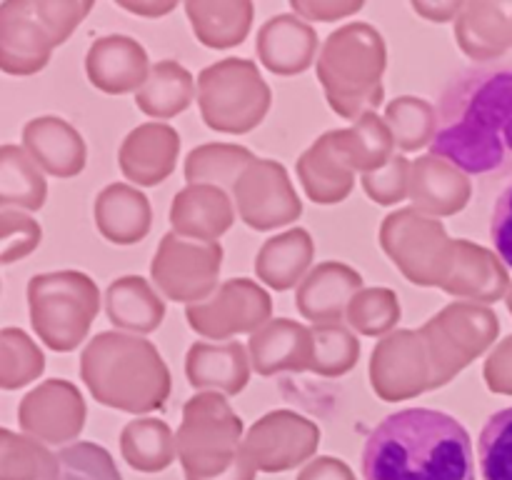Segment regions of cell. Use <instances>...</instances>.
Segmentation results:
<instances>
[{"label":"cell","instance_id":"cell-1","mask_svg":"<svg viewBox=\"0 0 512 480\" xmlns=\"http://www.w3.org/2000/svg\"><path fill=\"white\" fill-rule=\"evenodd\" d=\"M433 155L470 175L512 160V70H478L453 80L438 110Z\"/></svg>","mask_w":512,"mask_h":480},{"label":"cell","instance_id":"cell-2","mask_svg":"<svg viewBox=\"0 0 512 480\" xmlns=\"http://www.w3.org/2000/svg\"><path fill=\"white\" fill-rule=\"evenodd\" d=\"M365 480H475L473 440L453 415L405 408L380 420L363 448Z\"/></svg>","mask_w":512,"mask_h":480},{"label":"cell","instance_id":"cell-3","mask_svg":"<svg viewBox=\"0 0 512 480\" xmlns=\"http://www.w3.org/2000/svg\"><path fill=\"white\" fill-rule=\"evenodd\" d=\"M80 378L100 405L123 413H153L170 395V370L158 348L120 330L88 340L80 355Z\"/></svg>","mask_w":512,"mask_h":480},{"label":"cell","instance_id":"cell-4","mask_svg":"<svg viewBox=\"0 0 512 480\" xmlns=\"http://www.w3.org/2000/svg\"><path fill=\"white\" fill-rule=\"evenodd\" d=\"M385 65V38L373 25L348 23L333 30L318 58V80L330 108L353 123L375 113L385 98Z\"/></svg>","mask_w":512,"mask_h":480},{"label":"cell","instance_id":"cell-5","mask_svg":"<svg viewBox=\"0 0 512 480\" xmlns=\"http://www.w3.org/2000/svg\"><path fill=\"white\" fill-rule=\"evenodd\" d=\"M93 10L90 0H5L0 5V68L35 75Z\"/></svg>","mask_w":512,"mask_h":480},{"label":"cell","instance_id":"cell-6","mask_svg":"<svg viewBox=\"0 0 512 480\" xmlns=\"http://www.w3.org/2000/svg\"><path fill=\"white\" fill-rule=\"evenodd\" d=\"M28 310L35 335L55 353H70L98 315L100 290L80 270L38 273L28 283Z\"/></svg>","mask_w":512,"mask_h":480},{"label":"cell","instance_id":"cell-7","mask_svg":"<svg viewBox=\"0 0 512 480\" xmlns=\"http://www.w3.org/2000/svg\"><path fill=\"white\" fill-rule=\"evenodd\" d=\"M243 420L230 408L225 395L195 393L185 403L183 420L175 433L178 458L188 480H215L228 473L240 458Z\"/></svg>","mask_w":512,"mask_h":480},{"label":"cell","instance_id":"cell-8","mask_svg":"<svg viewBox=\"0 0 512 480\" xmlns=\"http://www.w3.org/2000/svg\"><path fill=\"white\" fill-rule=\"evenodd\" d=\"M270 100V85L253 60H218L198 78L200 115L218 133L243 135L255 130L268 115Z\"/></svg>","mask_w":512,"mask_h":480},{"label":"cell","instance_id":"cell-9","mask_svg":"<svg viewBox=\"0 0 512 480\" xmlns=\"http://www.w3.org/2000/svg\"><path fill=\"white\" fill-rule=\"evenodd\" d=\"M498 315L480 303L458 300L420 328L425 350H428L430 370H433V390L448 385L460 370L468 368L480 353L498 338Z\"/></svg>","mask_w":512,"mask_h":480},{"label":"cell","instance_id":"cell-10","mask_svg":"<svg viewBox=\"0 0 512 480\" xmlns=\"http://www.w3.org/2000/svg\"><path fill=\"white\" fill-rule=\"evenodd\" d=\"M380 245L395 268L423 288H440L453 268L455 240L448 238L440 220L418 208L390 213L380 228Z\"/></svg>","mask_w":512,"mask_h":480},{"label":"cell","instance_id":"cell-11","mask_svg":"<svg viewBox=\"0 0 512 480\" xmlns=\"http://www.w3.org/2000/svg\"><path fill=\"white\" fill-rule=\"evenodd\" d=\"M223 245L190 240L178 233H165L150 275L160 293L175 303H203L218 290V275L223 268Z\"/></svg>","mask_w":512,"mask_h":480},{"label":"cell","instance_id":"cell-12","mask_svg":"<svg viewBox=\"0 0 512 480\" xmlns=\"http://www.w3.org/2000/svg\"><path fill=\"white\" fill-rule=\"evenodd\" d=\"M273 300L250 278H230L203 303L185 308L190 328L210 340H228L240 333H258L270 323Z\"/></svg>","mask_w":512,"mask_h":480},{"label":"cell","instance_id":"cell-13","mask_svg":"<svg viewBox=\"0 0 512 480\" xmlns=\"http://www.w3.org/2000/svg\"><path fill=\"white\" fill-rule=\"evenodd\" d=\"M235 210L253 230H273L303 215V203L278 160L255 158L233 188Z\"/></svg>","mask_w":512,"mask_h":480},{"label":"cell","instance_id":"cell-14","mask_svg":"<svg viewBox=\"0 0 512 480\" xmlns=\"http://www.w3.org/2000/svg\"><path fill=\"white\" fill-rule=\"evenodd\" d=\"M370 383L380 400L388 403L433 390V370L420 330H398L375 345L370 358Z\"/></svg>","mask_w":512,"mask_h":480},{"label":"cell","instance_id":"cell-15","mask_svg":"<svg viewBox=\"0 0 512 480\" xmlns=\"http://www.w3.org/2000/svg\"><path fill=\"white\" fill-rule=\"evenodd\" d=\"M318 443L320 428L313 420L293 410H273L248 430L243 450L263 473H283L305 463Z\"/></svg>","mask_w":512,"mask_h":480},{"label":"cell","instance_id":"cell-16","mask_svg":"<svg viewBox=\"0 0 512 480\" xmlns=\"http://www.w3.org/2000/svg\"><path fill=\"white\" fill-rule=\"evenodd\" d=\"M85 400L73 383L50 378L30 390L18 405V423L30 438L60 445L75 440L85 428Z\"/></svg>","mask_w":512,"mask_h":480},{"label":"cell","instance_id":"cell-17","mask_svg":"<svg viewBox=\"0 0 512 480\" xmlns=\"http://www.w3.org/2000/svg\"><path fill=\"white\" fill-rule=\"evenodd\" d=\"M298 178L305 195L318 205L343 203L355 185V168L343 143V130L320 135L298 158Z\"/></svg>","mask_w":512,"mask_h":480},{"label":"cell","instance_id":"cell-18","mask_svg":"<svg viewBox=\"0 0 512 480\" xmlns=\"http://www.w3.org/2000/svg\"><path fill=\"white\" fill-rule=\"evenodd\" d=\"M148 53L128 35H105L90 45L85 55V73L93 88L108 95L138 93L150 78Z\"/></svg>","mask_w":512,"mask_h":480},{"label":"cell","instance_id":"cell-19","mask_svg":"<svg viewBox=\"0 0 512 480\" xmlns=\"http://www.w3.org/2000/svg\"><path fill=\"white\" fill-rule=\"evenodd\" d=\"M363 290V275L338 260L315 265L308 278L298 285L295 308L313 325L340 323L348 315L350 303Z\"/></svg>","mask_w":512,"mask_h":480},{"label":"cell","instance_id":"cell-20","mask_svg":"<svg viewBox=\"0 0 512 480\" xmlns=\"http://www.w3.org/2000/svg\"><path fill=\"white\" fill-rule=\"evenodd\" d=\"M180 155V135L168 123H143L125 135L118 150L120 173L135 185L163 183L175 170Z\"/></svg>","mask_w":512,"mask_h":480},{"label":"cell","instance_id":"cell-21","mask_svg":"<svg viewBox=\"0 0 512 480\" xmlns=\"http://www.w3.org/2000/svg\"><path fill=\"white\" fill-rule=\"evenodd\" d=\"M250 353L238 340L190 345L185 355V375L198 393L240 395L250 380Z\"/></svg>","mask_w":512,"mask_h":480},{"label":"cell","instance_id":"cell-22","mask_svg":"<svg viewBox=\"0 0 512 480\" xmlns=\"http://www.w3.org/2000/svg\"><path fill=\"white\" fill-rule=\"evenodd\" d=\"M23 148L43 168V173L53 178H73L83 173L88 160L83 135L58 115L28 120L23 128Z\"/></svg>","mask_w":512,"mask_h":480},{"label":"cell","instance_id":"cell-23","mask_svg":"<svg viewBox=\"0 0 512 480\" xmlns=\"http://www.w3.org/2000/svg\"><path fill=\"white\" fill-rule=\"evenodd\" d=\"M233 220V200L228 190L218 185H188L175 193L173 205H170L173 233L190 240L218 243L220 235L230 230Z\"/></svg>","mask_w":512,"mask_h":480},{"label":"cell","instance_id":"cell-24","mask_svg":"<svg viewBox=\"0 0 512 480\" xmlns=\"http://www.w3.org/2000/svg\"><path fill=\"white\" fill-rule=\"evenodd\" d=\"M248 353L253 370L263 378H270L280 370L303 373L313 363V333L298 320H270L258 333L250 335Z\"/></svg>","mask_w":512,"mask_h":480},{"label":"cell","instance_id":"cell-25","mask_svg":"<svg viewBox=\"0 0 512 480\" xmlns=\"http://www.w3.org/2000/svg\"><path fill=\"white\" fill-rule=\"evenodd\" d=\"M258 58L270 73L275 75H298L310 68L318 53V35L313 25L305 23L303 18L290 13L273 15L268 23L260 28Z\"/></svg>","mask_w":512,"mask_h":480},{"label":"cell","instance_id":"cell-26","mask_svg":"<svg viewBox=\"0 0 512 480\" xmlns=\"http://www.w3.org/2000/svg\"><path fill=\"white\" fill-rule=\"evenodd\" d=\"M470 193H473V188H470L468 173L455 168L450 160L430 153L413 163L410 200L420 213L448 218V215L460 213L468 205Z\"/></svg>","mask_w":512,"mask_h":480},{"label":"cell","instance_id":"cell-27","mask_svg":"<svg viewBox=\"0 0 512 480\" xmlns=\"http://www.w3.org/2000/svg\"><path fill=\"white\" fill-rule=\"evenodd\" d=\"M508 283V270L500 265L498 255L490 253L483 245L460 238L455 240L453 268H450L448 280L440 285V290L460 300L493 303L508 290Z\"/></svg>","mask_w":512,"mask_h":480},{"label":"cell","instance_id":"cell-28","mask_svg":"<svg viewBox=\"0 0 512 480\" xmlns=\"http://www.w3.org/2000/svg\"><path fill=\"white\" fill-rule=\"evenodd\" d=\"M93 215L98 233L115 245L140 243L153 225L150 200L128 183H113L100 190Z\"/></svg>","mask_w":512,"mask_h":480},{"label":"cell","instance_id":"cell-29","mask_svg":"<svg viewBox=\"0 0 512 480\" xmlns=\"http://www.w3.org/2000/svg\"><path fill=\"white\" fill-rule=\"evenodd\" d=\"M455 38L473 60H493L512 48V3L468 0L455 20Z\"/></svg>","mask_w":512,"mask_h":480},{"label":"cell","instance_id":"cell-30","mask_svg":"<svg viewBox=\"0 0 512 480\" xmlns=\"http://www.w3.org/2000/svg\"><path fill=\"white\" fill-rule=\"evenodd\" d=\"M315 245L305 228L285 230L268 238L255 255V273L273 290H290L308 278Z\"/></svg>","mask_w":512,"mask_h":480},{"label":"cell","instance_id":"cell-31","mask_svg":"<svg viewBox=\"0 0 512 480\" xmlns=\"http://www.w3.org/2000/svg\"><path fill=\"white\" fill-rule=\"evenodd\" d=\"M105 313L115 328L148 335L163 323L165 303L148 280L140 275H123L105 290Z\"/></svg>","mask_w":512,"mask_h":480},{"label":"cell","instance_id":"cell-32","mask_svg":"<svg viewBox=\"0 0 512 480\" xmlns=\"http://www.w3.org/2000/svg\"><path fill=\"white\" fill-rule=\"evenodd\" d=\"M185 13L200 43L223 50L243 43L255 8L250 0H188Z\"/></svg>","mask_w":512,"mask_h":480},{"label":"cell","instance_id":"cell-33","mask_svg":"<svg viewBox=\"0 0 512 480\" xmlns=\"http://www.w3.org/2000/svg\"><path fill=\"white\" fill-rule=\"evenodd\" d=\"M198 95L195 80L188 70L175 60H160L150 70V78L135 93V105L155 120H170L188 110Z\"/></svg>","mask_w":512,"mask_h":480},{"label":"cell","instance_id":"cell-34","mask_svg":"<svg viewBox=\"0 0 512 480\" xmlns=\"http://www.w3.org/2000/svg\"><path fill=\"white\" fill-rule=\"evenodd\" d=\"M48 198L43 168L20 145L0 148V205L18 210H40Z\"/></svg>","mask_w":512,"mask_h":480},{"label":"cell","instance_id":"cell-35","mask_svg":"<svg viewBox=\"0 0 512 480\" xmlns=\"http://www.w3.org/2000/svg\"><path fill=\"white\" fill-rule=\"evenodd\" d=\"M120 450L130 468L140 473H160L178 455L173 430L160 418L130 420L120 433Z\"/></svg>","mask_w":512,"mask_h":480},{"label":"cell","instance_id":"cell-36","mask_svg":"<svg viewBox=\"0 0 512 480\" xmlns=\"http://www.w3.org/2000/svg\"><path fill=\"white\" fill-rule=\"evenodd\" d=\"M255 160L243 145L230 143H205L190 150L185 158V180L188 185H218V188H235L243 170Z\"/></svg>","mask_w":512,"mask_h":480},{"label":"cell","instance_id":"cell-37","mask_svg":"<svg viewBox=\"0 0 512 480\" xmlns=\"http://www.w3.org/2000/svg\"><path fill=\"white\" fill-rule=\"evenodd\" d=\"M58 455L35 438L0 433V480H58Z\"/></svg>","mask_w":512,"mask_h":480},{"label":"cell","instance_id":"cell-38","mask_svg":"<svg viewBox=\"0 0 512 480\" xmlns=\"http://www.w3.org/2000/svg\"><path fill=\"white\" fill-rule=\"evenodd\" d=\"M385 123L393 133L395 145L403 153H415L425 145H433L435 133H438V110L428 100L403 95L388 103Z\"/></svg>","mask_w":512,"mask_h":480},{"label":"cell","instance_id":"cell-39","mask_svg":"<svg viewBox=\"0 0 512 480\" xmlns=\"http://www.w3.org/2000/svg\"><path fill=\"white\" fill-rule=\"evenodd\" d=\"M343 143L348 148L350 163L355 173H375L383 165L390 163L395 148V138L390 133L385 118L378 113H368L360 120H355L350 128H343Z\"/></svg>","mask_w":512,"mask_h":480},{"label":"cell","instance_id":"cell-40","mask_svg":"<svg viewBox=\"0 0 512 480\" xmlns=\"http://www.w3.org/2000/svg\"><path fill=\"white\" fill-rule=\"evenodd\" d=\"M313 363L310 370L323 378L350 373L360 360V340L343 323L313 325Z\"/></svg>","mask_w":512,"mask_h":480},{"label":"cell","instance_id":"cell-41","mask_svg":"<svg viewBox=\"0 0 512 480\" xmlns=\"http://www.w3.org/2000/svg\"><path fill=\"white\" fill-rule=\"evenodd\" d=\"M45 370V355L38 345L18 328L0 333V388L15 390L33 383Z\"/></svg>","mask_w":512,"mask_h":480},{"label":"cell","instance_id":"cell-42","mask_svg":"<svg viewBox=\"0 0 512 480\" xmlns=\"http://www.w3.org/2000/svg\"><path fill=\"white\" fill-rule=\"evenodd\" d=\"M400 315H403V310H400V300L395 290L363 288L350 303L345 320L360 335L380 338V335L390 333L398 325Z\"/></svg>","mask_w":512,"mask_h":480},{"label":"cell","instance_id":"cell-43","mask_svg":"<svg viewBox=\"0 0 512 480\" xmlns=\"http://www.w3.org/2000/svg\"><path fill=\"white\" fill-rule=\"evenodd\" d=\"M478 450L483 480H512V408L490 415Z\"/></svg>","mask_w":512,"mask_h":480},{"label":"cell","instance_id":"cell-44","mask_svg":"<svg viewBox=\"0 0 512 480\" xmlns=\"http://www.w3.org/2000/svg\"><path fill=\"white\" fill-rule=\"evenodd\" d=\"M58 480H123L113 455L95 443H70L58 453Z\"/></svg>","mask_w":512,"mask_h":480},{"label":"cell","instance_id":"cell-45","mask_svg":"<svg viewBox=\"0 0 512 480\" xmlns=\"http://www.w3.org/2000/svg\"><path fill=\"white\" fill-rule=\"evenodd\" d=\"M43 240V230L30 215L5 208L0 213V263L10 265L33 253Z\"/></svg>","mask_w":512,"mask_h":480},{"label":"cell","instance_id":"cell-46","mask_svg":"<svg viewBox=\"0 0 512 480\" xmlns=\"http://www.w3.org/2000/svg\"><path fill=\"white\" fill-rule=\"evenodd\" d=\"M410 173H413V163L403 155H393L388 165L363 175V188L373 203L395 205L410 198Z\"/></svg>","mask_w":512,"mask_h":480},{"label":"cell","instance_id":"cell-47","mask_svg":"<svg viewBox=\"0 0 512 480\" xmlns=\"http://www.w3.org/2000/svg\"><path fill=\"white\" fill-rule=\"evenodd\" d=\"M493 245L498 250L500 260L512 268V185L503 190L493 210V225H490Z\"/></svg>","mask_w":512,"mask_h":480},{"label":"cell","instance_id":"cell-48","mask_svg":"<svg viewBox=\"0 0 512 480\" xmlns=\"http://www.w3.org/2000/svg\"><path fill=\"white\" fill-rule=\"evenodd\" d=\"M293 13H298V18L303 20H330L348 18V15L358 13L365 8L363 0H353V3H345V0H293L290 3Z\"/></svg>","mask_w":512,"mask_h":480},{"label":"cell","instance_id":"cell-49","mask_svg":"<svg viewBox=\"0 0 512 480\" xmlns=\"http://www.w3.org/2000/svg\"><path fill=\"white\" fill-rule=\"evenodd\" d=\"M298 480H355V475L343 460L323 455V458L310 460V463L300 470Z\"/></svg>","mask_w":512,"mask_h":480},{"label":"cell","instance_id":"cell-50","mask_svg":"<svg viewBox=\"0 0 512 480\" xmlns=\"http://www.w3.org/2000/svg\"><path fill=\"white\" fill-rule=\"evenodd\" d=\"M463 0H440V3H433V0H415L413 10L423 18L433 20V23H445V20H458V15L463 13Z\"/></svg>","mask_w":512,"mask_h":480},{"label":"cell","instance_id":"cell-51","mask_svg":"<svg viewBox=\"0 0 512 480\" xmlns=\"http://www.w3.org/2000/svg\"><path fill=\"white\" fill-rule=\"evenodd\" d=\"M118 8L128 10V13H135V15H143V18H160V15H168L173 13L178 5L175 3H163V0H150V3H128V0H118Z\"/></svg>","mask_w":512,"mask_h":480},{"label":"cell","instance_id":"cell-52","mask_svg":"<svg viewBox=\"0 0 512 480\" xmlns=\"http://www.w3.org/2000/svg\"><path fill=\"white\" fill-rule=\"evenodd\" d=\"M255 473H258V468L253 465V460L245 455V450H240V458L235 460L233 468L215 480H255Z\"/></svg>","mask_w":512,"mask_h":480},{"label":"cell","instance_id":"cell-53","mask_svg":"<svg viewBox=\"0 0 512 480\" xmlns=\"http://www.w3.org/2000/svg\"><path fill=\"white\" fill-rule=\"evenodd\" d=\"M508 308H510V313H512V290H510V295H508Z\"/></svg>","mask_w":512,"mask_h":480}]
</instances>
